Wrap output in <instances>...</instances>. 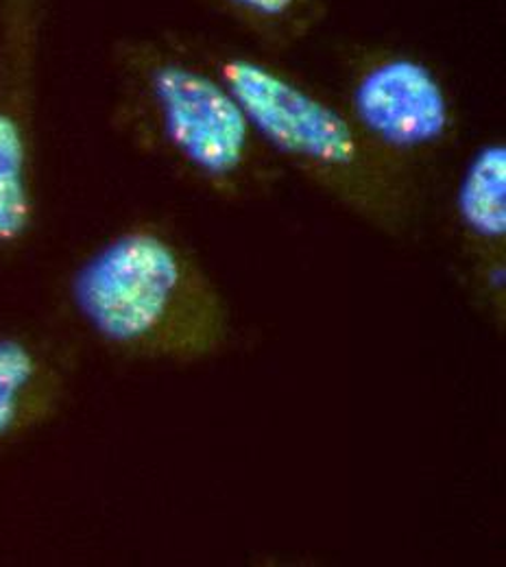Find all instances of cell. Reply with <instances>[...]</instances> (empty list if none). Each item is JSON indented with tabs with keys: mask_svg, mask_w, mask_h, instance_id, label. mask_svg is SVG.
I'll use <instances>...</instances> for the list:
<instances>
[{
	"mask_svg": "<svg viewBox=\"0 0 506 567\" xmlns=\"http://www.w3.org/2000/svg\"><path fill=\"white\" fill-rule=\"evenodd\" d=\"M238 31L247 47L282 58L310 40L328 18L326 0H199Z\"/></svg>",
	"mask_w": 506,
	"mask_h": 567,
	"instance_id": "ba28073f",
	"label": "cell"
},
{
	"mask_svg": "<svg viewBox=\"0 0 506 567\" xmlns=\"http://www.w3.org/2000/svg\"><path fill=\"white\" fill-rule=\"evenodd\" d=\"M64 301L87 339L130 362L195 367L236 341L225 292L182 234L153 216L123 223L85 251Z\"/></svg>",
	"mask_w": 506,
	"mask_h": 567,
	"instance_id": "3957f363",
	"label": "cell"
},
{
	"mask_svg": "<svg viewBox=\"0 0 506 567\" xmlns=\"http://www.w3.org/2000/svg\"><path fill=\"white\" fill-rule=\"evenodd\" d=\"M76 367V348L66 337L31 328L0 332V447L62 415Z\"/></svg>",
	"mask_w": 506,
	"mask_h": 567,
	"instance_id": "52a82bcc",
	"label": "cell"
},
{
	"mask_svg": "<svg viewBox=\"0 0 506 567\" xmlns=\"http://www.w3.org/2000/svg\"><path fill=\"white\" fill-rule=\"evenodd\" d=\"M339 101L366 141L422 179L458 138V110L443 74L402 47H350Z\"/></svg>",
	"mask_w": 506,
	"mask_h": 567,
	"instance_id": "277c9868",
	"label": "cell"
},
{
	"mask_svg": "<svg viewBox=\"0 0 506 567\" xmlns=\"http://www.w3.org/2000/svg\"><path fill=\"white\" fill-rule=\"evenodd\" d=\"M51 0H0V254L38 223V87Z\"/></svg>",
	"mask_w": 506,
	"mask_h": 567,
	"instance_id": "5b68a950",
	"label": "cell"
},
{
	"mask_svg": "<svg viewBox=\"0 0 506 567\" xmlns=\"http://www.w3.org/2000/svg\"><path fill=\"white\" fill-rule=\"evenodd\" d=\"M107 71V125L130 151L220 204H256L278 190L285 168L223 79L175 29L118 35Z\"/></svg>",
	"mask_w": 506,
	"mask_h": 567,
	"instance_id": "6da1fadb",
	"label": "cell"
},
{
	"mask_svg": "<svg viewBox=\"0 0 506 567\" xmlns=\"http://www.w3.org/2000/svg\"><path fill=\"white\" fill-rule=\"evenodd\" d=\"M223 79L271 157L343 213L386 238H406L424 210V179L382 155L339 96L240 42L175 29Z\"/></svg>",
	"mask_w": 506,
	"mask_h": 567,
	"instance_id": "7a4b0ae2",
	"label": "cell"
},
{
	"mask_svg": "<svg viewBox=\"0 0 506 567\" xmlns=\"http://www.w3.org/2000/svg\"><path fill=\"white\" fill-rule=\"evenodd\" d=\"M463 292L496 330L506 328V142L474 148L452 197Z\"/></svg>",
	"mask_w": 506,
	"mask_h": 567,
	"instance_id": "8992f818",
	"label": "cell"
}]
</instances>
